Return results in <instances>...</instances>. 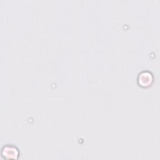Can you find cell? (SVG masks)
<instances>
[{
	"mask_svg": "<svg viewBox=\"0 0 160 160\" xmlns=\"http://www.w3.org/2000/svg\"><path fill=\"white\" fill-rule=\"evenodd\" d=\"M152 81V76L150 72H143L139 76V82L141 86H148Z\"/></svg>",
	"mask_w": 160,
	"mask_h": 160,
	"instance_id": "7a4b0ae2",
	"label": "cell"
},
{
	"mask_svg": "<svg viewBox=\"0 0 160 160\" xmlns=\"http://www.w3.org/2000/svg\"><path fill=\"white\" fill-rule=\"evenodd\" d=\"M18 149L11 144H6L1 149V156L4 159H16L19 157Z\"/></svg>",
	"mask_w": 160,
	"mask_h": 160,
	"instance_id": "6da1fadb",
	"label": "cell"
}]
</instances>
